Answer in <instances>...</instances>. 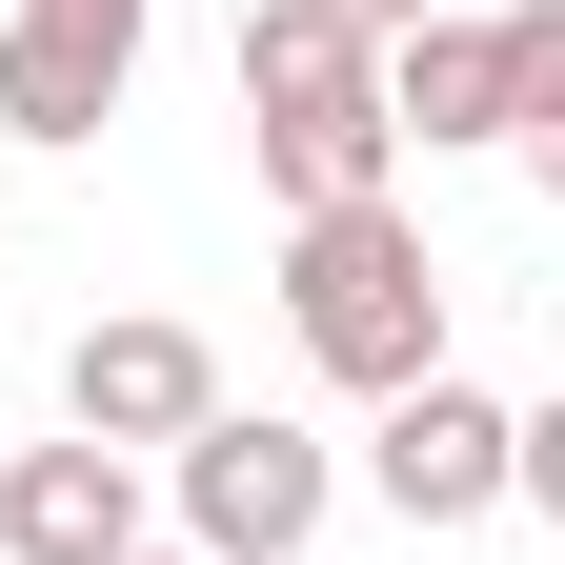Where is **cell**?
Returning <instances> with one entry per match:
<instances>
[{"label":"cell","instance_id":"7","mask_svg":"<svg viewBox=\"0 0 565 565\" xmlns=\"http://www.w3.org/2000/svg\"><path fill=\"white\" fill-rule=\"evenodd\" d=\"M384 121L424 141V162L505 141V21H465V0H445V21H404V41H384Z\"/></svg>","mask_w":565,"mask_h":565},{"label":"cell","instance_id":"2","mask_svg":"<svg viewBox=\"0 0 565 565\" xmlns=\"http://www.w3.org/2000/svg\"><path fill=\"white\" fill-rule=\"evenodd\" d=\"M162 465H182V545H202V565H303L323 505H343V445L282 424V404H202Z\"/></svg>","mask_w":565,"mask_h":565},{"label":"cell","instance_id":"5","mask_svg":"<svg viewBox=\"0 0 565 565\" xmlns=\"http://www.w3.org/2000/svg\"><path fill=\"white\" fill-rule=\"evenodd\" d=\"M121 82H141V0H21V21H0V121H21L41 162L102 141Z\"/></svg>","mask_w":565,"mask_h":565},{"label":"cell","instance_id":"6","mask_svg":"<svg viewBox=\"0 0 565 565\" xmlns=\"http://www.w3.org/2000/svg\"><path fill=\"white\" fill-rule=\"evenodd\" d=\"M141 545V465L121 445H0V565H121Z\"/></svg>","mask_w":565,"mask_h":565},{"label":"cell","instance_id":"3","mask_svg":"<svg viewBox=\"0 0 565 565\" xmlns=\"http://www.w3.org/2000/svg\"><path fill=\"white\" fill-rule=\"evenodd\" d=\"M202 404H223V343H202V323H162V303H121V323H82V343H61V424H82V445H121V465H162Z\"/></svg>","mask_w":565,"mask_h":565},{"label":"cell","instance_id":"9","mask_svg":"<svg viewBox=\"0 0 565 565\" xmlns=\"http://www.w3.org/2000/svg\"><path fill=\"white\" fill-rule=\"evenodd\" d=\"M243 141H263V202H282V223L404 182V121H384V102H303V121H243Z\"/></svg>","mask_w":565,"mask_h":565},{"label":"cell","instance_id":"11","mask_svg":"<svg viewBox=\"0 0 565 565\" xmlns=\"http://www.w3.org/2000/svg\"><path fill=\"white\" fill-rule=\"evenodd\" d=\"M505 505L565 525V404H505Z\"/></svg>","mask_w":565,"mask_h":565},{"label":"cell","instance_id":"12","mask_svg":"<svg viewBox=\"0 0 565 565\" xmlns=\"http://www.w3.org/2000/svg\"><path fill=\"white\" fill-rule=\"evenodd\" d=\"M323 21H364V41H404V21H445V0H323Z\"/></svg>","mask_w":565,"mask_h":565},{"label":"cell","instance_id":"14","mask_svg":"<svg viewBox=\"0 0 565 565\" xmlns=\"http://www.w3.org/2000/svg\"><path fill=\"white\" fill-rule=\"evenodd\" d=\"M121 565H202V545H121Z\"/></svg>","mask_w":565,"mask_h":565},{"label":"cell","instance_id":"4","mask_svg":"<svg viewBox=\"0 0 565 565\" xmlns=\"http://www.w3.org/2000/svg\"><path fill=\"white\" fill-rule=\"evenodd\" d=\"M364 484H384L424 545H445V525H484V505H505V404H484L465 364L384 384V404H364Z\"/></svg>","mask_w":565,"mask_h":565},{"label":"cell","instance_id":"13","mask_svg":"<svg viewBox=\"0 0 565 565\" xmlns=\"http://www.w3.org/2000/svg\"><path fill=\"white\" fill-rule=\"evenodd\" d=\"M525 162H545V202H565V121H525Z\"/></svg>","mask_w":565,"mask_h":565},{"label":"cell","instance_id":"1","mask_svg":"<svg viewBox=\"0 0 565 565\" xmlns=\"http://www.w3.org/2000/svg\"><path fill=\"white\" fill-rule=\"evenodd\" d=\"M282 343H303L343 404H384V384L445 364V263H424L404 182H384V202H303V223H282Z\"/></svg>","mask_w":565,"mask_h":565},{"label":"cell","instance_id":"10","mask_svg":"<svg viewBox=\"0 0 565 565\" xmlns=\"http://www.w3.org/2000/svg\"><path fill=\"white\" fill-rule=\"evenodd\" d=\"M565 121V0H505V141Z\"/></svg>","mask_w":565,"mask_h":565},{"label":"cell","instance_id":"8","mask_svg":"<svg viewBox=\"0 0 565 565\" xmlns=\"http://www.w3.org/2000/svg\"><path fill=\"white\" fill-rule=\"evenodd\" d=\"M303 102H384V41L323 0H243V121H303Z\"/></svg>","mask_w":565,"mask_h":565}]
</instances>
